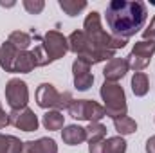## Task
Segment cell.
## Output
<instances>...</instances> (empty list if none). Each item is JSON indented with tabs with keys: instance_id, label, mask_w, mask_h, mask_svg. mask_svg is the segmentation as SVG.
<instances>
[{
	"instance_id": "cell-1",
	"label": "cell",
	"mask_w": 155,
	"mask_h": 153,
	"mask_svg": "<svg viewBox=\"0 0 155 153\" xmlns=\"http://www.w3.org/2000/svg\"><path fill=\"white\" fill-rule=\"evenodd\" d=\"M148 18L146 4L141 0L126 2V0H112L107 5V24L112 31V36L128 40L139 33Z\"/></svg>"
},
{
	"instance_id": "cell-2",
	"label": "cell",
	"mask_w": 155,
	"mask_h": 153,
	"mask_svg": "<svg viewBox=\"0 0 155 153\" xmlns=\"http://www.w3.org/2000/svg\"><path fill=\"white\" fill-rule=\"evenodd\" d=\"M83 33H85L87 40L90 41V45L97 50L116 52L117 49H123L126 45V40L112 36L101 27V16H99L97 11H92L90 15H87L85 24H83Z\"/></svg>"
},
{
	"instance_id": "cell-3",
	"label": "cell",
	"mask_w": 155,
	"mask_h": 153,
	"mask_svg": "<svg viewBox=\"0 0 155 153\" xmlns=\"http://www.w3.org/2000/svg\"><path fill=\"white\" fill-rule=\"evenodd\" d=\"M67 52H69V40L65 38L61 33H58V31L45 33L41 43L36 45L31 50L36 67H45V65L63 58Z\"/></svg>"
},
{
	"instance_id": "cell-4",
	"label": "cell",
	"mask_w": 155,
	"mask_h": 153,
	"mask_svg": "<svg viewBox=\"0 0 155 153\" xmlns=\"http://www.w3.org/2000/svg\"><path fill=\"white\" fill-rule=\"evenodd\" d=\"M99 94H101V99L105 101V110H107L108 117L117 119V117L126 115L128 105H126V96H124V90L121 85L105 81L101 85Z\"/></svg>"
},
{
	"instance_id": "cell-5",
	"label": "cell",
	"mask_w": 155,
	"mask_h": 153,
	"mask_svg": "<svg viewBox=\"0 0 155 153\" xmlns=\"http://www.w3.org/2000/svg\"><path fill=\"white\" fill-rule=\"evenodd\" d=\"M72 94L71 92H58L54 88V85L51 83H41L36 90V103L40 108L45 110H69L71 103H72Z\"/></svg>"
},
{
	"instance_id": "cell-6",
	"label": "cell",
	"mask_w": 155,
	"mask_h": 153,
	"mask_svg": "<svg viewBox=\"0 0 155 153\" xmlns=\"http://www.w3.org/2000/svg\"><path fill=\"white\" fill-rule=\"evenodd\" d=\"M69 114L78 121H88V122H99L103 117H107L105 106L92 99H74L69 106Z\"/></svg>"
},
{
	"instance_id": "cell-7",
	"label": "cell",
	"mask_w": 155,
	"mask_h": 153,
	"mask_svg": "<svg viewBox=\"0 0 155 153\" xmlns=\"http://www.w3.org/2000/svg\"><path fill=\"white\" fill-rule=\"evenodd\" d=\"M153 54H155V40H141L134 45L132 52L126 58L128 67L135 72H143L150 65Z\"/></svg>"
},
{
	"instance_id": "cell-8",
	"label": "cell",
	"mask_w": 155,
	"mask_h": 153,
	"mask_svg": "<svg viewBox=\"0 0 155 153\" xmlns=\"http://www.w3.org/2000/svg\"><path fill=\"white\" fill-rule=\"evenodd\" d=\"M5 99H7V105L11 106V110H20V108H25L27 103H29V88H27V83L18 79V77H13L7 81L5 85Z\"/></svg>"
},
{
	"instance_id": "cell-9",
	"label": "cell",
	"mask_w": 155,
	"mask_h": 153,
	"mask_svg": "<svg viewBox=\"0 0 155 153\" xmlns=\"http://www.w3.org/2000/svg\"><path fill=\"white\" fill-rule=\"evenodd\" d=\"M9 124L22 132H36L38 130V117L31 108H20V110H11L9 112Z\"/></svg>"
},
{
	"instance_id": "cell-10",
	"label": "cell",
	"mask_w": 155,
	"mask_h": 153,
	"mask_svg": "<svg viewBox=\"0 0 155 153\" xmlns=\"http://www.w3.org/2000/svg\"><path fill=\"white\" fill-rule=\"evenodd\" d=\"M90 67H92V65H88L87 61H83V60H79V58H76V61L72 63L74 86H76L78 90H81V92L88 90V88L92 86V83H94V74L90 72Z\"/></svg>"
},
{
	"instance_id": "cell-11",
	"label": "cell",
	"mask_w": 155,
	"mask_h": 153,
	"mask_svg": "<svg viewBox=\"0 0 155 153\" xmlns=\"http://www.w3.org/2000/svg\"><path fill=\"white\" fill-rule=\"evenodd\" d=\"M88 153H126V142L121 135L108 137L99 142L88 144Z\"/></svg>"
},
{
	"instance_id": "cell-12",
	"label": "cell",
	"mask_w": 155,
	"mask_h": 153,
	"mask_svg": "<svg viewBox=\"0 0 155 153\" xmlns=\"http://www.w3.org/2000/svg\"><path fill=\"white\" fill-rule=\"evenodd\" d=\"M128 61L124 60V58H112L107 65H105V69H103V76L107 81H110V83H117L119 79H123V77L126 76V72H128Z\"/></svg>"
},
{
	"instance_id": "cell-13",
	"label": "cell",
	"mask_w": 155,
	"mask_h": 153,
	"mask_svg": "<svg viewBox=\"0 0 155 153\" xmlns=\"http://www.w3.org/2000/svg\"><path fill=\"white\" fill-rule=\"evenodd\" d=\"M22 153H58V146L52 139L41 137L38 141L24 142V151Z\"/></svg>"
},
{
	"instance_id": "cell-14",
	"label": "cell",
	"mask_w": 155,
	"mask_h": 153,
	"mask_svg": "<svg viewBox=\"0 0 155 153\" xmlns=\"http://www.w3.org/2000/svg\"><path fill=\"white\" fill-rule=\"evenodd\" d=\"M61 139L69 146H78L83 141H87V132H85V128H81L78 124H71L61 130Z\"/></svg>"
},
{
	"instance_id": "cell-15",
	"label": "cell",
	"mask_w": 155,
	"mask_h": 153,
	"mask_svg": "<svg viewBox=\"0 0 155 153\" xmlns=\"http://www.w3.org/2000/svg\"><path fill=\"white\" fill-rule=\"evenodd\" d=\"M18 52L20 50L15 49L9 41L2 43V47H0V67L5 72H13V67H15V61H16Z\"/></svg>"
},
{
	"instance_id": "cell-16",
	"label": "cell",
	"mask_w": 155,
	"mask_h": 153,
	"mask_svg": "<svg viewBox=\"0 0 155 153\" xmlns=\"http://www.w3.org/2000/svg\"><path fill=\"white\" fill-rule=\"evenodd\" d=\"M33 69H36V63H35V58H33L31 50H20L18 56H16V61H15L13 72L27 74V72H31Z\"/></svg>"
},
{
	"instance_id": "cell-17",
	"label": "cell",
	"mask_w": 155,
	"mask_h": 153,
	"mask_svg": "<svg viewBox=\"0 0 155 153\" xmlns=\"http://www.w3.org/2000/svg\"><path fill=\"white\" fill-rule=\"evenodd\" d=\"M24 142L15 135H2L0 133V153H22Z\"/></svg>"
},
{
	"instance_id": "cell-18",
	"label": "cell",
	"mask_w": 155,
	"mask_h": 153,
	"mask_svg": "<svg viewBox=\"0 0 155 153\" xmlns=\"http://www.w3.org/2000/svg\"><path fill=\"white\" fill-rule=\"evenodd\" d=\"M41 122H43V126H45L47 130L56 132V130H61V128H63L65 117H63V114H61V112H58V110H49L47 114L43 115Z\"/></svg>"
},
{
	"instance_id": "cell-19",
	"label": "cell",
	"mask_w": 155,
	"mask_h": 153,
	"mask_svg": "<svg viewBox=\"0 0 155 153\" xmlns=\"http://www.w3.org/2000/svg\"><path fill=\"white\" fill-rule=\"evenodd\" d=\"M150 90V81H148V76L144 72H135L134 77H132V92L137 96V97H143L146 96Z\"/></svg>"
},
{
	"instance_id": "cell-20",
	"label": "cell",
	"mask_w": 155,
	"mask_h": 153,
	"mask_svg": "<svg viewBox=\"0 0 155 153\" xmlns=\"http://www.w3.org/2000/svg\"><path fill=\"white\" fill-rule=\"evenodd\" d=\"M7 41H9L15 49H18V50H27V49L31 47V43H33L31 36H29L27 33H24V31H13V33L9 34Z\"/></svg>"
},
{
	"instance_id": "cell-21",
	"label": "cell",
	"mask_w": 155,
	"mask_h": 153,
	"mask_svg": "<svg viewBox=\"0 0 155 153\" xmlns=\"http://www.w3.org/2000/svg\"><path fill=\"white\" fill-rule=\"evenodd\" d=\"M85 132H87V141H88V144H92V142H99V141L105 139V135H107V126H103L101 122H88V126L85 128Z\"/></svg>"
},
{
	"instance_id": "cell-22",
	"label": "cell",
	"mask_w": 155,
	"mask_h": 153,
	"mask_svg": "<svg viewBox=\"0 0 155 153\" xmlns=\"http://www.w3.org/2000/svg\"><path fill=\"white\" fill-rule=\"evenodd\" d=\"M114 126H116L119 135H130V133H134L137 130V122L132 117H128V115H123V117L114 119Z\"/></svg>"
},
{
	"instance_id": "cell-23",
	"label": "cell",
	"mask_w": 155,
	"mask_h": 153,
	"mask_svg": "<svg viewBox=\"0 0 155 153\" xmlns=\"http://www.w3.org/2000/svg\"><path fill=\"white\" fill-rule=\"evenodd\" d=\"M58 4L65 11V15H69V16H76L79 11H83L87 7L85 0H60Z\"/></svg>"
},
{
	"instance_id": "cell-24",
	"label": "cell",
	"mask_w": 155,
	"mask_h": 153,
	"mask_svg": "<svg viewBox=\"0 0 155 153\" xmlns=\"http://www.w3.org/2000/svg\"><path fill=\"white\" fill-rule=\"evenodd\" d=\"M24 7L31 15H40L45 7V2L43 0H24Z\"/></svg>"
},
{
	"instance_id": "cell-25",
	"label": "cell",
	"mask_w": 155,
	"mask_h": 153,
	"mask_svg": "<svg viewBox=\"0 0 155 153\" xmlns=\"http://www.w3.org/2000/svg\"><path fill=\"white\" fill-rule=\"evenodd\" d=\"M155 38V18L150 22V25L143 31V40H153Z\"/></svg>"
},
{
	"instance_id": "cell-26",
	"label": "cell",
	"mask_w": 155,
	"mask_h": 153,
	"mask_svg": "<svg viewBox=\"0 0 155 153\" xmlns=\"http://www.w3.org/2000/svg\"><path fill=\"white\" fill-rule=\"evenodd\" d=\"M7 124H9V114H5V110H4L2 105H0V130L5 128Z\"/></svg>"
},
{
	"instance_id": "cell-27",
	"label": "cell",
	"mask_w": 155,
	"mask_h": 153,
	"mask_svg": "<svg viewBox=\"0 0 155 153\" xmlns=\"http://www.w3.org/2000/svg\"><path fill=\"white\" fill-rule=\"evenodd\" d=\"M146 153H155V135L146 141Z\"/></svg>"
}]
</instances>
